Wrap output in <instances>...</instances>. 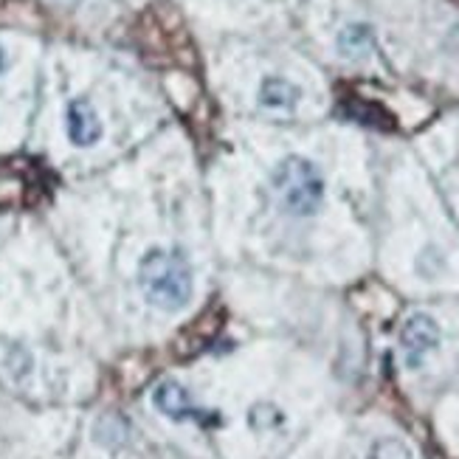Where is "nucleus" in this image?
<instances>
[{"instance_id":"1","label":"nucleus","mask_w":459,"mask_h":459,"mask_svg":"<svg viewBox=\"0 0 459 459\" xmlns=\"http://www.w3.org/2000/svg\"><path fill=\"white\" fill-rule=\"evenodd\" d=\"M138 288L158 310H184L192 299V268L186 256L167 248H150L138 263Z\"/></svg>"},{"instance_id":"2","label":"nucleus","mask_w":459,"mask_h":459,"mask_svg":"<svg viewBox=\"0 0 459 459\" xmlns=\"http://www.w3.org/2000/svg\"><path fill=\"white\" fill-rule=\"evenodd\" d=\"M273 189L279 204L293 217H310L325 201V178L307 158L290 155L273 169Z\"/></svg>"},{"instance_id":"3","label":"nucleus","mask_w":459,"mask_h":459,"mask_svg":"<svg viewBox=\"0 0 459 459\" xmlns=\"http://www.w3.org/2000/svg\"><path fill=\"white\" fill-rule=\"evenodd\" d=\"M440 344V327L431 316L426 313H417L411 316L409 322L403 325L401 330V350H403V358H406V367L417 369L423 364V358Z\"/></svg>"},{"instance_id":"4","label":"nucleus","mask_w":459,"mask_h":459,"mask_svg":"<svg viewBox=\"0 0 459 459\" xmlns=\"http://www.w3.org/2000/svg\"><path fill=\"white\" fill-rule=\"evenodd\" d=\"M152 403H155L158 411H161L164 417H169V420H175V423H184V420L204 423L206 420V411L201 406H195L189 392L181 384H175V381H167V384L158 386L152 392Z\"/></svg>"},{"instance_id":"5","label":"nucleus","mask_w":459,"mask_h":459,"mask_svg":"<svg viewBox=\"0 0 459 459\" xmlns=\"http://www.w3.org/2000/svg\"><path fill=\"white\" fill-rule=\"evenodd\" d=\"M68 138L74 147H93L102 138V118L88 99H74L68 105Z\"/></svg>"},{"instance_id":"6","label":"nucleus","mask_w":459,"mask_h":459,"mask_svg":"<svg viewBox=\"0 0 459 459\" xmlns=\"http://www.w3.org/2000/svg\"><path fill=\"white\" fill-rule=\"evenodd\" d=\"M299 96H302V91H299L293 82H288V79L282 76H268L263 88H259V105L268 108V110H285L290 113L299 102Z\"/></svg>"},{"instance_id":"7","label":"nucleus","mask_w":459,"mask_h":459,"mask_svg":"<svg viewBox=\"0 0 459 459\" xmlns=\"http://www.w3.org/2000/svg\"><path fill=\"white\" fill-rule=\"evenodd\" d=\"M347 116H352L355 122H361L367 127H377V130H392L394 127V118L389 110H384L381 105L375 102H364V99H352L347 102Z\"/></svg>"},{"instance_id":"8","label":"nucleus","mask_w":459,"mask_h":459,"mask_svg":"<svg viewBox=\"0 0 459 459\" xmlns=\"http://www.w3.org/2000/svg\"><path fill=\"white\" fill-rule=\"evenodd\" d=\"M372 48V29L369 26H347L342 34H338V51H342L347 59H358L369 54Z\"/></svg>"},{"instance_id":"9","label":"nucleus","mask_w":459,"mask_h":459,"mask_svg":"<svg viewBox=\"0 0 459 459\" xmlns=\"http://www.w3.org/2000/svg\"><path fill=\"white\" fill-rule=\"evenodd\" d=\"M248 423L254 431H271L276 426H282V411L271 403H256L251 411H248Z\"/></svg>"},{"instance_id":"10","label":"nucleus","mask_w":459,"mask_h":459,"mask_svg":"<svg viewBox=\"0 0 459 459\" xmlns=\"http://www.w3.org/2000/svg\"><path fill=\"white\" fill-rule=\"evenodd\" d=\"M372 459H411V454L401 440H381L372 448Z\"/></svg>"}]
</instances>
